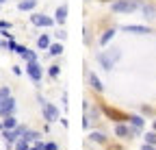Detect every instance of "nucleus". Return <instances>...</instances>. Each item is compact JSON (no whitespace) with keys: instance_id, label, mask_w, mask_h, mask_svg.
<instances>
[{"instance_id":"f257e3e1","label":"nucleus","mask_w":156,"mask_h":150,"mask_svg":"<svg viewBox=\"0 0 156 150\" xmlns=\"http://www.w3.org/2000/svg\"><path fill=\"white\" fill-rule=\"evenodd\" d=\"M122 57V50L119 48H111V50H104L102 54H98V61L104 70H113V65L117 63V59Z\"/></svg>"},{"instance_id":"f03ea898","label":"nucleus","mask_w":156,"mask_h":150,"mask_svg":"<svg viewBox=\"0 0 156 150\" xmlns=\"http://www.w3.org/2000/svg\"><path fill=\"white\" fill-rule=\"evenodd\" d=\"M139 7L141 5L136 2V0H117V2H113V11L115 13H132Z\"/></svg>"},{"instance_id":"7ed1b4c3","label":"nucleus","mask_w":156,"mask_h":150,"mask_svg":"<svg viewBox=\"0 0 156 150\" xmlns=\"http://www.w3.org/2000/svg\"><path fill=\"white\" fill-rule=\"evenodd\" d=\"M26 74L33 79V81H41V65H39L37 61H28V65H26Z\"/></svg>"},{"instance_id":"20e7f679","label":"nucleus","mask_w":156,"mask_h":150,"mask_svg":"<svg viewBox=\"0 0 156 150\" xmlns=\"http://www.w3.org/2000/svg\"><path fill=\"white\" fill-rule=\"evenodd\" d=\"M41 107H44V118H46L48 122L58 120V111H56V107H54V104H50V102H44V100H41Z\"/></svg>"},{"instance_id":"39448f33","label":"nucleus","mask_w":156,"mask_h":150,"mask_svg":"<svg viewBox=\"0 0 156 150\" xmlns=\"http://www.w3.org/2000/svg\"><path fill=\"white\" fill-rule=\"evenodd\" d=\"M13 111H15V100L9 96V98H5L2 102H0V115H13Z\"/></svg>"},{"instance_id":"423d86ee","label":"nucleus","mask_w":156,"mask_h":150,"mask_svg":"<svg viewBox=\"0 0 156 150\" xmlns=\"http://www.w3.org/2000/svg\"><path fill=\"white\" fill-rule=\"evenodd\" d=\"M30 22H33L35 26H52V24H54V20H50L48 15H41V13L30 15Z\"/></svg>"},{"instance_id":"0eeeda50","label":"nucleus","mask_w":156,"mask_h":150,"mask_svg":"<svg viewBox=\"0 0 156 150\" xmlns=\"http://www.w3.org/2000/svg\"><path fill=\"white\" fill-rule=\"evenodd\" d=\"M104 113H106L111 120H115V122H124V120H130L126 113H122V111H115L113 107H104Z\"/></svg>"},{"instance_id":"6e6552de","label":"nucleus","mask_w":156,"mask_h":150,"mask_svg":"<svg viewBox=\"0 0 156 150\" xmlns=\"http://www.w3.org/2000/svg\"><path fill=\"white\" fill-rule=\"evenodd\" d=\"M124 31H126V33H136V35H147V33H152L147 26H136V24H128V26H124Z\"/></svg>"},{"instance_id":"1a4fd4ad","label":"nucleus","mask_w":156,"mask_h":150,"mask_svg":"<svg viewBox=\"0 0 156 150\" xmlns=\"http://www.w3.org/2000/svg\"><path fill=\"white\" fill-rule=\"evenodd\" d=\"M115 135H117V137H130V135H132V130H130L126 124L117 122V124H115Z\"/></svg>"},{"instance_id":"9d476101","label":"nucleus","mask_w":156,"mask_h":150,"mask_svg":"<svg viewBox=\"0 0 156 150\" xmlns=\"http://www.w3.org/2000/svg\"><path fill=\"white\" fill-rule=\"evenodd\" d=\"M35 7H37V0H20V5H17L20 11H30Z\"/></svg>"},{"instance_id":"9b49d317","label":"nucleus","mask_w":156,"mask_h":150,"mask_svg":"<svg viewBox=\"0 0 156 150\" xmlns=\"http://www.w3.org/2000/svg\"><path fill=\"white\" fill-rule=\"evenodd\" d=\"M115 33H117L115 28H108V31H104V35L100 37V46H106V44L113 39V37H115Z\"/></svg>"},{"instance_id":"f8f14e48","label":"nucleus","mask_w":156,"mask_h":150,"mask_svg":"<svg viewBox=\"0 0 156 150\" xmlns=\"http://www.w3.org/2000/svg\"><path fill=\"white\" fill-rule=\"evenodd\" d=\"M65 17H67V7H58V9H56V17H54V22L63 24V22H65Z\"/></svg>"},{"instance_id":"ddd939ff","label":"nucleus","mask_w":156,"mask_h":150,"mask_svg":"<svg viewBox=\"0 0 156 150\" xmlns=\"http://www.w3.org/2000/svg\"><path fill=\"white\" fill-rule=\"evenodd\" d=\"M89 81H91V87L95 89V91H102L104 89V85H102V81L95 76V74H89Z\"/></svg>"},{"instance_id":"4468645a","label":"nucleus","mask_w":156,"mask_h":150,"mask_svg":"<svg viewBox=\"0 0 156 150\" xmlns=\"http://www.w3.org/2000/svg\"><path fill=\"white\" fill-rule=\"evenodd\" d=\"M15 126H17L15 115H5V120H2V128H15Z\"/></svg>"},{"instance_id":"2eb2a0df","label":"nucleus","mask_w":156,"mask_h":150,"mask_svg":"<svg viewBox=\"0 0 156 150\" xmlns=\"http://www.w3.org/2000/svg\"><path fill=\"white\" fill-rule=\"evenodd\" d=\"M37 46L41 48V50L50 48V37H48V35H41V37H39V39H37Z\"/></svg>"},{"instance_id":"dca6fc26","label":"nucleus","mask_w":156,"mask_h":150,"mask_svg":"<svg viewBox=\"0 0 156 150\" xmlns=\"http://www.w3.org/2000/svg\"><path fill=\"white\" fill-rule=\"evenodd\" d=\"M48 52L52 54V57H58V54L63 52V46L61 44H50V48H48Z\"/></svg>"},{"instance_id":"f3484780","label":"nucleus","mask_w":156,"mask_h":150,"mask_svg":"<svg viewBox=\"0 0 156 150\" xmlns=\"http://www.w3.org/2000/svg\"><path fill=\"white\" fill-rule=\"evenodd\" d=\"M91 141H95V144H104L106 141V137H104V133H91Z\"/></svg>"},{"instance_id":"a211bd4d","label":"nucleus","mask_w":156,"mask_h":150,"mask_svg":"<svg viewBox=\"0 0 156 150\" xmlns=\"http://www.w3.org/2000/svg\"><path fill=\"white\" fill-rule=\"evenodd\" d=\"M30 146H28V141L24 139V137H20L17 141H15V150H28Z\"/></svg>"},{"instance_id":"6ab92c4d","label":"nucleus","mask_w":156,"mask_h":150,"mask_svg":"<svg viewBox=\"0 0 156 150\" xmlns=\"http://www.w3.org/2000/svg\"><path fill=\"white\" fill-rule=\"evenodd\" d=\"M22 57H24L26 61H37V54H35L33 50H28V48H24V52H22Z\"/></svg>"},{"instance_id":"aec40b11","label":"nucleus","mask_w":156,"mask_h":150,"mask_svg":"<svg viewBox=\"0 0 156 150\" xmlns=\"http://www.w3.org/2000/svg\"><path fill=\"white\" fill-rule=\"evenodd\" d=\"M22 137H24V139H26V141L30 144V141H35V139L39 137V133H35V130H26V133H24Z\"/></svg>"},{"instance_id":"412c9836","label":"nucleus","mask_w":156,"mask_h":150,"mask_svg":"<svg viewBox=\"0 0 156 150\" xmlns=\"http://www.w3.org/2000/svg\"><path fill=\"white\" fill-rule=\"evenodd\" d=\"M143 11H145V17H154V15H156V9H154V7L143 5Z\"/></svg>"},{"instance_id":"4be33fe9","label":"nucleus","mask_w":156,"mask_h":150,"mask_svg":"<svg viewBox=\"0 0 156 150\" xmlns=\"http://www.w3.org/2000/svg\"><path fill=\"white\" fill-rule=\"evenodd\" d=\"M130 122L134 124V128H141V126H143V118H139V115H136V118H130Z\"/></svg>"},{"instance_id":"5701e85b","label":"nucleus","mask_w":156,"mask_h":150,"mask_svg":"<svg viewBox=\"0 0 156 150\" xmlns=\"http://www.w3.org/2000/svg\"><path fill=\"white\" fill-rule=\"evenodd\" d=\"M11 93H9V87H0V102H2L5 98H9Z\"/></svg>"},{"instance_id":"b1692460","label":"nucleus","mask_w":156,"mask_h":150,"mask_svg":"<svg viewBox=\"0 0 156 150\" xmlns=\"http://www.w3.org/2000/svg\"><path fill=\"white\" fill-rule=\"evenodd\" d=\"M145 141L152 144V146H156V133H147V135H145Z\"/></svg>"},{"instance_id":"393cba45","label":"nucleus","mask_w":156,"mask_h":150,"mask_svg":"<svg viewBox=\"0 0 156 150\" xmlns=\"http://www.w3.org/2000/svg\"><path fill=\"white\" fill-rule=\"evenodd\" d=\"M61 72V65H50V76H58Z\"/></svg>"},{"instance_id":"a878e982","label":"nucleus","mask_w":156,"mask_h":150,"mask_svg":"<svg viewBox=\"0 0 156 150\" xmlns=\"http://www.w3.org/2000/svg\"><path fill=\"white\" fill-rule=\"evenodd\" d=\"M2 28H11V24L5 22V20H0V31H2Z\"/></svg>"},{"instance_id":"bb28decb","label":"nucleus","mask_w":156,"mask_h":150,"mask_svg":"<svg viewBox=\"0 0 156 150\" xmlns=\"http://www.w3.org/2000/svg\"><path fill=\"white\" fill-rule=\"evenodd\" d=\"M46 150H56V144H54V141H50V144H46Z\"/></svg>"},{"instance_id":"cd10ccee","label":"nucleus","mask_w":156,"mask_h":150,"mask_svg":"<svg viewBox=\"0 0 156 150\" xmlns=\"http://www.w3.org/2000/svg\"><path fill=\"white\" fill-rule=\"evenodd\" d=\"M56 39H65V31H58L56 33Z\"/></svg>"},{"instance_id":"c85d7f7f","label":"nucleus","mask_w":156,"mask_h":150,"mask_svg":"<svg viewBox=\"0 0 156 150\" xmlns=\"http://www.w3.org/2000/svg\"><path fill=\"white\" fill-rule=\"evenodd\" d=\"M141 150H154V146H152V144H145V146H143Z\"/></svg>"},{"instance_id":"c756f323","label":"nucleus","mask_w":156,"mask_h":150,"mask_svg":"<svg viewBox=\"0 0 156 150\" xmlns=\"http://www.w3.org/2000/svg\"><path fill=\"white\" fill-rule=\"evenodd\" d=\"M108 150H122V148H119V146H111Z\"/></svg>"},{"instance_id":"7c9ffc66","label":"nucleus","mask_w":156,"mask_h":150,"mask_svg":"<svg viewBox=\"0 0 156 150\" xmlns=\"http://www.w3.org/2000/svg\"><path fill=\"white\" fill-rule=\"evenodd\" d=\"M28 150H39V148H37V146H33V148H28Z\"/></svg>"},{"instance_id":"2f4dec72","label":"nucleus","mask_w":156,"mask_h":150,"mask_svg":"<svg viewBox=\"0 0 156 150\" xmlns=\"http://www.w3.org/2000/svg\"><path fill=\"white\" fill-rule=\"evenodd\" d=\"M100 2H113V0H100Z\"/></svg>"},{"instance_id":"473e14b6","label":"nucleus","mask_w":156,"mask_h":150,"mask_svg":"<svg viewBox=\"0 0 156 150\" xmlns=\"http://www.w3.org/2000/svg\"><path fill=\"white\" fill-rule=\"evenodd\" d=\"M154 130H156V122H154Z\"/></svg>"},{"instance_id":"72a5a7b5","label":"nucleus","mask_w":156,"mask_h":150,"mask_svg":"<svg viewBox=\"0 0 156 150\" xmlns=\"http://www.w3.org/2000/svg\"><path fill=\"white\" fill-rule=\"evenodd\" d=\"M2 2H5V0H0V5H2Z\"/></svg>"}]
</instances>
